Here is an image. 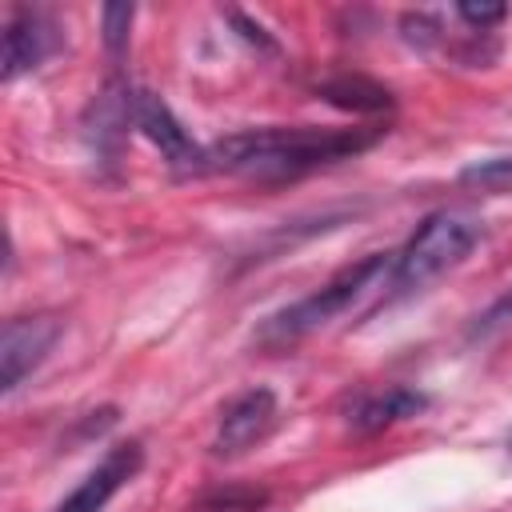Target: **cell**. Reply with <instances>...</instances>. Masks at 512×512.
<instances>
[{
  "label": "cell",
  "mask_w": 512,
  "mask_h": 512,
  "mask_svg": "<svg viewBox=\"0 0 512 512\" xmlns=\"http://www.w3.org/2000/svg\"><path fill=\"white\" fill-rule=\"evenodd\" d=\"M384 136V128H252L236 132L208 148V168L244 176L256 184H284L300 180L324 164L348 160L364 148H372Z\"/></svg>",
  "instance_id": "cell-1"
},
{
  "label": "cell",
  "mask_w": 512,
  "mask_h": 512,
  "mask_svg": "<svg viewBox=\"0 0 512 512\" xmlns=\"http://www.w3.org/2000/svg\"><path fill=\"white\" fill-rule=\"evenodd\" d=\"M140 464H144V448L136 440L116 444L52 512H104V504L140 472Z\"/></svg>",
  "instance_id": "cell-6"
},
{
  "label": "cell",
  "mask_w": 512,
  "mask_h": 512,
  "mask_svg": "<svg viewBox=\"0 0 512 512\" xmlns=\"http://www.w3.org/2000/svg\"><path fill=\"white\" fill-rule=\"evenodd\" d=\"M128 24H132V4H108V8H104V40H108L112 52L124 48Z\"/></svg>",
  "instance_id": "cell-13"
},
{
  "label": "cell",
  "mask_w": 512,
  "mask_h": 512,
  "mask_svg": "<svg viewBox=\"0 0 512 512\" xmlns=\"http://www.w3.org/2000/svg\"><path fill=\"white\" fill-rule=\"evenodd\" d=\"M460 184L480 188V192H496V196H512V156H492V160L468 164L460 172Z\"/></svg>",
  "instance_id": "cell-12"
},
{
  "label": "cell",
  "mask_w": 512,
  "mask_h": 512,
  "mask_svg": "<svg viewBox=\"0 0 512 512\" xmlns=\"http://www.w3.org/2000/svg\"><path fill=\"white\" fill-rule=\"evenodd\" d=\"M128 120L148 136L152 148H160V156L168 160L172 172L180 176H196V172H208V148H200L184 124L172 116V108L156 96V92H128Z\"/></svg>",
  "instance_id": "cell-4"
},
{
  "label": "cell",
  "mask_w": 512,
  "mask_h": 512,
  "mask_svg": "<svg viewBox=\"0 0 512 512\" xmlns=\"http://www.w3.org/2000/svg\"><path fill=\"white\" fill-rule=\"evenodd\" d=\"M424 396L412 392V388H384V392H372V396H360L356 408H352V424L360 432H376V428H388L396 420H408L416 412H424Z\"/></svg>",
  "instance_id": "cell-9"
},
{
  "label": "cell",
  "mask_w": 512,
  "mask_h": 512,
  "mask_svg": "<svg viewBox=\"0 0 512 512\" xmlns=\"http://www.w3.org/2000/svg\"><path fill=\"white\" fill-rule=\"evenodd\" d=\"M264 504H268V492L228 484V488H216V492H208L204 500H196L192 512H260Z\"/></svg>",
  "instance_id": "cell-11"
},
{
  "label": "cell",
  "mask_w": 512,
  "mask_h": 512,
  "mask_svg": "<svg viewBox=\"0 0 512 512\" xmlns=\"http://www.w3.org/2000/svg\"><path fill=\"white\" fill-rule=\"evenodd\" d=\"M324 96H328L332 104H340V108H352V112H380V108L392 104V96H388L380 84L364 80V76L328 80V84H324Z\"/></svg>",
  "instance_id": "cell-10"
},
{
  "label": "cell",
  "mask_w": 512,
  "mask_h": 512,
  "mask_svg": "<svg viewBox=\"0 0 512 512\" xmlns=\"http://www.w3.org/2000/svg\"><path fill=\"white\" fill-rule=\"evenodd\" d=\"M500 316H508V320H512V296H508V300H504V304H500V308H492V312H488V316H484V320H488V324H496V320H500Z\"/></svg>",
  "instance_id": "cell-15"
},
{
  "label": "cell",
  "mask_w": 512,
  "mask_h": 512,
  "mask_svg": "<svg viewBox=\"0 0 512 512\" xmlns=\"http://www.w3.org/2000/svg\"><path fill=\"white\" fill-rule=\"evenodd\" d=\"M480 240V224L464 212H432L400 248L392 272H388V292L384 300L396 296H412L420 288H428L432 280H440L444 272H452Z\"/></svg>",
  "instance_id": "cell-2"
},
{
  "label": "cell",
  "mask_w": 512,
  "mask_h": 512,
  "mask_svg": "<svg viewBox=\"0 0 512 512\" xmlns=\"http://www.w3.org/2000/svg\"><path fill=\"white\" fill-rule=\"evenodd\" d=\"M276 424V396L268 388H248L224 404L216 428V456H240L260 444Z\"/></svg>",
  "instance_id": "cell-7"
},
{
  "label": "cell",
  "mask_w": 512,
  "mask_h": 512,
  "mask_svg": "<svg viewBox=\"0 0 512 512\" xmlns=\"http://www.w3.org/2000/svg\"><path fill=\"white\" fill-rule=\"evenodd\" d=\"M392 272V264L376 252V256H364V260H356V264H348L336 280H328L320 292H312V296H304V300H296V304H288V308H280L276 316H268L264 320V328L256 332V340L264 344V348H288V344H296V340H304L308 332H316V328H324L328 320H336L340 312H348L368 288H376V280L380 276H388Z\"/></svg>",
  "instance_id": "cell-3"
},
{
  "label": "cell",
  "mask_w": 512,
  "mask_h": 512,
  "mask_svg": "<svg viewBox=\"0 0 512 512\" xmlns=\"http://www.w3.org/2000/svg\"><path fill=\"white\" fill-rule=\"evenodd\" d=\"M52 48H56V24L48 16L28 12V8L12 12V20L4 24V68H0V76L16 80L20 72L36 68Z\"/></svg>",
  "instance_id": "cell-8"
},
{
  "label": "cell",
  "mask_w": 512,
  "mask_h": 512,
  "mask_svg": "<svg viewBox=\"0 0 512 512\" xmlns=\"http://www.w3.org/2000/svg\"><path fill=\"white\" fill-rule=\"evenodd\" d=\"M56 336H60L56 316H16V320H8L4 332H0V388L4 392L20 388V380L40 368V360L48 356Z\"/></svg>",
  "instance_id": "cell-5"
},
{
  "label": "cell",
  "mask_w": 512,
  "mask_h": 512,
  "mask_svg": "<svg viewBox=\"0 0 512 512\" xmlns=\"http://www.w3.org/2000/svg\"><path fill=\"white\" fill-rule=\"evenodd\" d=\"M468 24H476V28H488V24H496L500 16H504V4H460L456 8Z\"/></svg>",
  "instance_id": "cell-14"
}]
</instances>
